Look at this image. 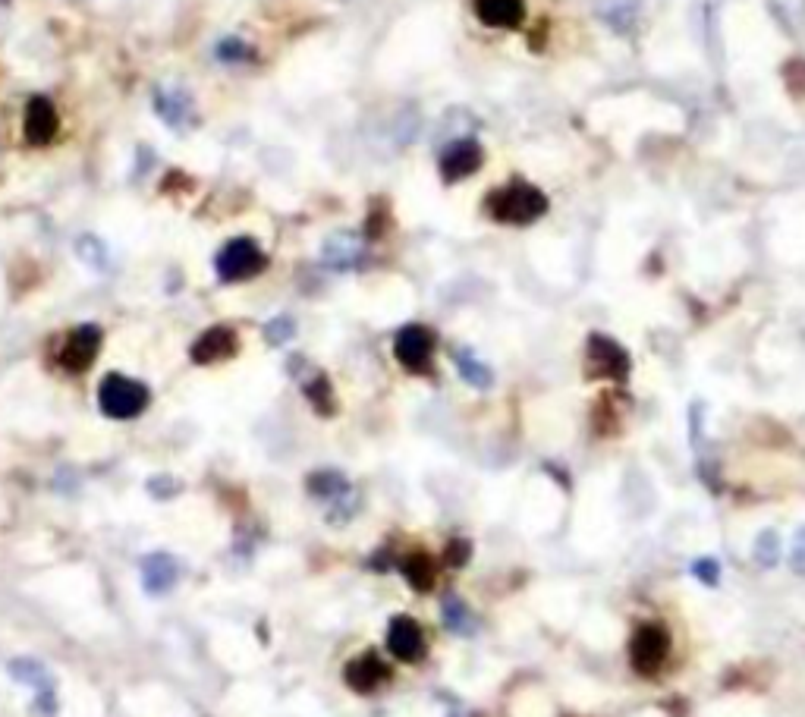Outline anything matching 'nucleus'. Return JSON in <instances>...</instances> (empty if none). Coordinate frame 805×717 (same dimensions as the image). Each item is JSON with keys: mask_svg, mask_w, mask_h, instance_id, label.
<instances>
[{"mask_svg": "<svg viewBox=\"0 0 805 717\" xmlns=\"http://www.w3.org/2000/svg\"><path fill=\"white\" fill-rule=\"evenodd\" d=\"M384 680H387V667L381 664L378 655H362L346 667V683H350L356 692H372Z\"/></svg>", "mask_w": 805, "mask_h": 717, "instance_id": "obj_19", "label": "nucleus"}, {"mask_svg": "<svg viewBox=\"0 0 805 717\" xmlns=\"http://www.w3.org/2000/svg\"><path fill=\"white\" fill-rule=\"evenodd\" d=\"M406 576H409V582L416 585V589H431V582H434V567H431V560L428 557H409L406 560Z\"/></svg>", "mask_w": 805, "mask_h": 717, "instance_id": "obj_23", "label": "nucleus"}, {"mask_svg": "<svg viewBox=\"0 0 805 717\" xmlns=\"http://www.w3.org/2000/svg\"><path fill=\"white\" fill-rule=\"evenodd\" d=\"M98 406L107 419H136L148 406V390L126 375H107L98 387Z\"/></svg>", "mask_w": 805, "mask_h": 717, "instance_id": "obj_2", "label": "nucleus"}, {"mask_svg": "<svg viewBox=\"0 0 805 717\" xmlns=\"http://www.w3.org/2000/svg\"><path fill=\"white\" fill-rule=\"evenodd\" d=\"M475 16L491 29H516L526 16L522 0H475Z\"/></svg>", "mask_w": 805, "mask_h": 717, "instance_id": "obj_17", "label": "nucleus"}, {"mask_svg": "<svg viewBox=\"0 0 805 717\" xmlns=\"http://www.w3.org/2000/svg\"><path fill=\"white\" fill-rule=\"evenodd\" d=\"M780 535L774 529H765L758 538H755V545H752V560L758 563L761 570H774L777 563H780Z\"/></svg>", "mask_w": 805, "mask_h": 717, "instance_id": "obj_22", "label": "nucleus"}, {"mask_svg": "<svg viewBox=\"0 0 805 717\" xmlns=\"http://www.w3.org/2000/svg\"><path fill=\"white\" fill-rule=\"evenodd\" d=\"M670 655V636L664 633L661 626L655 623H645L639 626L633 639H629V661L639 673H655L661 670V664L667 661Z\"/></svg>", "mask_w": 805, "mask_h": 717, "instance_id": "obj_4", "label": "nucleus"}, {"mask_svg": "<svg viewBox=\"0 0 805 717\" xmlns=\"http://www.w3.org/2000/svg\"><path fill=\"white\" fill-rule=\"evenodd\" d=\"M236 334L230 328H211L205 331L199 340L192 343V359L199 365H214V362H224L236 353Z\"/></svg>", "mask_w": 805, "mask_h": 717, "instance_id": "obj_15", "label": "nucleus"}, {"mask_svg": "<svg viewBox=\"0 0 805 717\" xmlns=\"http://www.w3.org/2000/svg\"><path fill=\"white\" fill-rule=\"evenodd\" d=\"M321 258H324V265L334 268V271L359 268L365 262V239L359 233H350V230L331 233L321 246Z\"/></svg>", "mask_w": 805, "mask_h": 717, "instance_id": "obj_10", "label": "nucleus"}, {"mask_svg": "<svg viewBox=\"0 0 805 717\" xmlns=\"http://www.w3.org/2000/svg\"><path fill=\"white\" fill-rule=\"evenodd\" d=\"M293 375H296V381L302 384V390H306L309 403H312L318 412H324V416H331V412H334V390H331L328 378H324V375L318 372V368L309 365V362H306V372H299V365H293Z\"/></svg>", "mask_w": 805, "mask_h": 717, "instance_id": "obj_18", "label": "nucleus"}, {"mask_svg": "<svg viewBox=\"0 0 805 717\" xmlns=\"http://www.w3.org/2000/svg\"><path fill=\"white\" fill-rule=\"evenodd\" d=\"M76 246H79V258H82L85 265H92V268H98V271L107 268V249L98 243L95 236H82Z\"/></svg>", "mask_w": 805, "mask_h": 717, "instance_id": "obj_25", "label": "nucleus"}, {"mask_svg": "<svg viewBox=\"0 0 805 717\" xmlns=\"http://www.w3.org/2000/svg\"><path fill=\"white\" fill-rule=\"evenodd\" d=\"M10 677H16L19 683H26L38 692V705L45 708L48 714L54 711V680L48 677L45 664L38 661H29V658H19V661H10Z\"/></svg>", "mask_w": 805, "mask_h": 717, "instance_id": "obj_16", "label": "nucleus"}, {"mask_svg": "<svg viewBox=\"0 0 805 717\" xmlns=\"http://www.w3.org/2000/svg\"><path fill=\"white\" fill-rule=\"evenodd\" d=\"M387 648L400 661H419L425 655V636L422 626L409 617H394L387 626Z\"/></svg>", "mask_w": 805, "mask_h": 717, "instance_id": "obj_11", "label": "nucleus"}, {"mask_svg": "<svg viewBox=\"0 0 805 717\" xmlns=\"http://www.w3.org/2000/svg\"><path fill=\"white\" fill-rule=\"evenodd\" d=\"M139 573H142V585L148 595H167L180 579V567L170 554H148L142 560Z\"/></svg>", "mask_w": 805, "mask_h": 717, "instance_id": "obj_13", "label": "nucleus"}, {"mask_svg": "<svg viewBox=\"0 0 805 717\" xmlns=\"http://www.w3.org/2000/svg\"><path fill=\"white\" fill-rule=\"evenodd\" d=\"M309 488H312L315 497H321V501L331 504L334 516L343 513V519H346V513H353L350 507H343V501H356V491L350 488V482H346L340 472H331V469L328 472H315L309 478Z\"/></svg>", "mask_w": 805, "mask_h": 717, "instance_id": "obj_14", "label": "nucleus"}, {"mask_svg": "<svg viewBox=\"0 0 805 717\" xmlns=\"http://www.w3.org/2000/svg\"><path fill=\"white\" fill-rule=\"evenodd\" d=\"M790 563L796 573H805V526L796 532V541H793V554H790Z\"/></svg>", "mask_w": 805, "mask_h": 717, "instance_id": "obj_29", "label": "nucleus"}, {"mask_svg": "<svg viewBox=\"0 0 805 717\" xmlns=\"http://www.w3.org/2000/svg\"><path fill=\"white\" fill-rule=\"evenodd\" d=\"M548 211L545 192L532 183H507L488 195V214L497 224H510V227H529L535 224L541 214Z\"/></svg>", "mask_w": 805, "mask_h": 717, "instance_id": "obj_1", "label": "nucleus"}, {"mask_svg": "<svg viewBox=\"0 0 805 717\" xmlns=\"http://www.w3.org/2000/svg\"><path fill=\"white\" fill-rule=\"evenodd\" d=\"M589 368L598 378H626L629 375V353L614 337L595 334L589 340Z\"/></svg>", "mask_w": 805, "mask_h": 717, "instance_id": "obj_9", "label": "nucleus"}, {"mask_svg": "<svg viewBox=\"0 0 805 717\" xmlns=\"http://www.w3.org/2000/svg\"><path fill=\"white\" fill-rule=\"evenodd\" d=\"M453 362H456V368H460V378H463L466 384H472L475 390H488V387L494 384L491 365H485L472 350H466V346H463V350H456V353H453Z\"/></svg>", "mask_w": 805, "mask_h": 717, "instance_id": "obj_20", "label": "nucleus"}, {"mask_svg": "<svg viewBox=\"0 0 805 717\" xmlns=\"http://www.w3.org/2000/svg\"><path fill=\"white\" fill-rule=\"evenodd\" d=\"M293 334H296V324H293V318H287V315H280V318H274V321L265 324V337H268L274 346L287 343Z\"/></svg>", "mask_w": 805, "mask_h": 717, "instance_id": "obj_28", "label": "nucleus"}, {"mask_svg": "<svg viewBox=\"0 0 805 717\" xmlns=\"http://www.w3.org/2000/svg\"><path fill=\"white\" fill-rule=\"evenodd\" d=\"M214 54L221 57V60H227V63H239V60H249L252 57L249 45H246V41H239V38H224L221 45L214 48Z\"/></svg>", "mask_w": 805, "mask_h": 717, "instance_id": "obj_27", "label": "nucleus"}, {"mask_svg": "<svg viewBox=\"0 0 805 717\" xmlns=\"http://www.w3.org/2000/svg\"><path fill=\"white\" fill-rule=\"evenodd\" d=\"M23 129H26V139L29 145H48L57 129H60V117H57V107L45 98V95H35L26 107V120H23Z\"/></svg>", "mask_w": 805, "mask_h": 717, "instance_id": "obj_12", "label": "nucleus"}, {"mask_svg": "<svg viewBox=\"0 0 805 717\" xmlns=\"http://www.w3.org/2000/svg\"><path fill=\"white\" fill-rule=\"evenodd\" d=\"M98 350H101V331L95 328V324H79V328H73L67 337H63L60 350H57V362H60V368L79 375L95 362Z\"/></svg>", "mask_w": 805, "mask_h": 717, "instance_id": "obj_5", "label": "nucleus"}, {"mask_svg": "<svg viewBox=\"0 0 805 717\" xmlns=\"http://www.w3.org/2000/svg\"><path fill=\"white\" fill-rule=\"evenodd\" d=\"M444 623H447V629H453L456 636L475 633V617H472V611L466 607V601H460L456 595L444 598Z\"/></svg>", "mask_w": 805, "mask_h": 717, "instance_id": "obj_21", "label": "nucleus"}, {"mask_svg": "<svg viewBox=\"0 0 805 717\" xmlns=\"http://www.w3.org/2000/svg\"><path fill=\"white\" fill-rule=\"evenodd\" d=\"M268 265V258L265 252H261V246L255 243V239L249 236H239V239H230V243L217 252L214 258V271L221 280H227V284H236V280H249L255 274H261Z\"/></svg>", "mask_w": 805, "mask_h": 717, "instance_id": "obj_3", "label": "nucleus"}, {"mask_svg": "<svg viewBox=\"0 0 805 717\" xmlns=\"http://www.w3.org/2000/svg\"><path fill=\"white\" fill-rule=\"evenodd\" d=\"M689 573L699 579L702 585H708V589H717L721 585V563H717L714 557H699V560H692V567Z\"/></svg>", "mask_w": 805, "mask_h": 717, "instance_id": "obj_24", "label": "nucleus"}, {"mask_svg": "<svg viewBox=\"0 0 805 717\" xmlns=\"http://www.w3.org/2000/svg\"><path fill=\"white\" fill-rule=\"evenodd\" d=\"M394 353L409 372H428L434 356V334L422 328V324H406L394 337Z\"/></svg>", "mask_w": 805, "mask_h": 717, "instance_id": "obj_7", "label": "nucleus"}, {"mask_svg": "<svg viewBox=\"0 0 805 717\" xmlns=\"http://www.w3.org/2000/svg\"><path fill=\"white\" fill-rule=\"evenodd\" d=\"M482 161H485L482 145H478L475 139H466V136L447 142L444 151H441V158H438L441 173H444V180H447V183H456V180L472 177V173H475L478 167H482Z\"/></svg>", "mask_w": 805, "mask_h": 717, "instance_id": "obj_8", "label": "nucleus"}, {"mask_svg": "<svg viewBox=\"0 0 805 717\" xmlns=\"http://www.w3.org/2000/svg\"><path fill=\"white\" fill-rule=\"evenodd\" d=\"M155 114L173 129V133H186V129L199 126V111H195V101L189 92H183L180 85H158L155 89Z\"/></svg>", "mask_w": 805, "mask_h": 717, "instance_id": "obj_6", "label": "nucleus"}, {"mask_svg": "<svg viewBox=\"0 0 805 717\" xmlns=\"http://www.w3.org/2000/svg\"><path fill=\"white\" fill-rule=\"evenodd\" d=\"M636 4L639 0H607V7L601 10L604 13V19L611 26H617V23H629V19L636 16Z\"/></svg>", "mask_w": 805, "mask_h": 717, "instance_id": "obj_26", "label": "nucleus"}]
</instances>
